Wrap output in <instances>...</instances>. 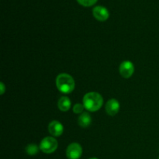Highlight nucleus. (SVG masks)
Here are the masks:
<instances>
[{
    "instance_id": "39448f33",
    "label": "nucleus",
    "mask_w": 159,
    "mask_h": 159,
    "mask_svg": "<svg viewBox=\"0 0 159 159\" xmlns=\"http://www.w3.org/2000/svg\"><path fill=\"white\" fill-rule=\"evenodd\" d=\"M119 71L120 75L124 79H129L133 75L134 72V64L130 61H124L120 64L119 68Z\"/></svg>"
},
{
    "instance_id": "6e6552de",
    "label": "nucleus",
    "mask_w": 159,
    "mask_h": 159,
    "mask_svg": "<svg viewBox=\"0 0 159 159\" xmlns=\"http://www.w3.org/2000/svg\"><path fill=\"white\" fill-rule=\"evenodd\" d=\"M48 131L52 136L60 137L64 132V127L59 121L53 120L48 125Z\"/></svg>"
},
{
    "instance_id": "20e7f679",
    "label": "nucleus",
    "mask_w": 159,
    "mask_h": 159,
    "mask_svg": "<svg viewBox=\"0 0 159 159\" xmlns=\"http://www.w3.org/2000/svg\"><path fill=\"white\" fill-rule=\"evenodd\" d=\"M82 155V148L78 143H71L66 149V156L68 159H79Z\"/></svg>"
},
{
    "instance_id": "f257e3e1",
    "label": "nucleus",
    "mask_w": 159,
    "mask_h": 159,
    "mask_svg": "<svg viewBox=\"0 0 159 159\" xmlns=\"http://www.w3.org/2000/svg\"><path fill=\"white\" fill-rule=\"evenodd\" d=\"M103 99L99 93L90 92L86 93L83 97V105L85 110L90 112H96L102 107Z\"/></svg>"
},
{
    "instance_id": "9d476101",
    "label": "nucleus",
    "mask_w": 159,
    "mask_h": 159,
    "mask_svg": "<svg viewBox=\"0 0 159 159\" xmlns=\"http://www.w3.org/2000/svg\"><path fill=\"white\" fill-rule=\"evenodd\" d=\"M71 106V102L70 99L67 96H62L59 99L57 102V107L59 110L62 112H67L70 110Z\"/></svg>"
},
{
    "instance_id": "f8f14e48",
    "label": "nucleus",
    "mask_w": 159,
    "mask_h": 159,
    "mask_svg": "<svg viewBox=\"0 0 159 159\" xmlns=\"http://www.w3.org/2000/svg\"><path fill=\"white\" fill-rule=\"evenodd\" d=\"M85 109V108L84 107L83 103H76L73 107V112H74V113H76V114H82Z\"/></svg>"
},
{
    "instance_id": "9b49d317",
    "label": "nucleus",
    "mask_w": 159,
    "mask_h": 159,
    "mask_svg": "<svg viewBox=\"0 0 159 159\" xmlns=\"http://www.w3.org/2000/svg\"><path fill=\"white\" fill-rule=\"evenodd\" d=\"M39 150H40V147H38L35 144H30L26 148V152L30 156L37 155L39 152Z\"/></svg>"
},
{
    "instance_id": "4468645a",
    "label": "nucleus",
    "mask_w": 159,
    "mask_h": 159,
    "mask_svg": "<svg viewBox=\"0 0 159 159\" xmlns=\"http://www.w3.org/2000/svg\"><path fill=\"white\" fill-rule=\"evenodd\" d=\"M0 89H1V93H0V94L3 95L5 93V91H6V86H5L3 82H1V83H0Z\"/></svg>"
},
{
    "instance_id": "ddd939ff",
    "label": "nucleus",
    "mask_w": 159,
    "mask_h": 159,
    "mask_svg": "<svg viewBox=\"0 0 159 159\" xmlns=\"http://www.w3.org/2000/svg\"><path fill=\"white\" fill-rule=\"evenodd\" d=\"M98 0H77L78 2L85 7H89L97 2Z\"/></svg>"
},
{
    "instance_id": "7ed1b4c3",
    "label": "nucleus",
    "mask_w": 159,
    "mask_h": 159,
    "mask_svg": "<svg viewBox=\"0 0 159 159\" xmlns=\"http://www.w3.org/2000/svg\"><path fill=\"white\" fill-rule=\"evenodd\" d=\"M40 150L45 154H51L58 147L57 141L53 137H46L40 143Z\"/></svg>"
},
{
    "instance_id": "dca6fc26",
    "label": "nucleus",
    "mask_w": 159,
    "mask_h": 159,
    "mask_svg": "<svg viewBox=\"0 0 159 159\" xmlns=\"http://www.w3.org/2000/svg\"><path fill=\"white\" fill-rule=\"evenodd\" d=\"M158 159H159V158H158Z\"/></svg>"
},
{
    "instance_id": "f03ea898",
    "label": "nucleus",
    "mask_w": 159,
    "mask_h": 159,
    "mask_svg": "<svg viewBox=\"0 0 159 159\" xmlns=\"http://www.w3.org/2000/svg\"><path fill=\"white\" fill-rule=\"evenodd\" d=\"M56 86L61 93L69 94L75 88L74 79L67 73H61L56 78Z\"/></svg>"
},
{
    "instance_id": "423d86ee",
    "label": "nucleus",
    "mask_w": 159,
    "mask_h": 159,
    "mask_svg": "<svg viewBox=\"0 0 159 159\" xmlns=\"http://www.w3.org/2000/svg\"><path fill=\"white\" fill-rule=\"evenodd\" d=\"M93 15L95 18L100 22H104L107 20L110 16V13L107 8L102 6H97L93 8Z\"/></svg>"
},
{
    "instance_id": "2eb2a0df",
    "label": "nucleus",
    "mask_w": 159,
    "mask_h": 159,
    "mask_svg": "<svg viewBox=\"0 0 159 159\" xmlns=\"http://www.w3.org/2000/svg\"><path fill=\"white\" fill-rule=\"evenodd\" d=\"M90 159H98V158H90Z\"/></svg>"
},
{
    "instance_id": "0eeeda50",
    "label": "nucleus",
    "mask_w": 159,
    "mask_h": 159,
    "mask_svg": "<svg viewBox=\"0 0 159 159\" xmlns=\"http://www.w3.org/2000/svg\"><path fill=\"white\" fill-rule=\"evenodd\" d=\"M120 102L116 99H110V100L107 101L105 107L107 114L112 116L117 114L118 112L120 111Z\"/></svg>"
},
{
    "instance_id": "1a4fd4ad",
    "label": "nucleus",
    "mask_w": 159,
    "mask_h": 159,
    "mask_svg": "<svg viewBox=\"0 0 159 159\" xmlns=\"http://www.w3.org/2000/svg\"><path fill=\"white\" fill-rule=\"evenodd\" d=\"M78 123H79V126H81L82 127H84V128L89 127L92 124V117L89 113H87V112H83L79 116Z\"/></svg>"
}]
</instances>
